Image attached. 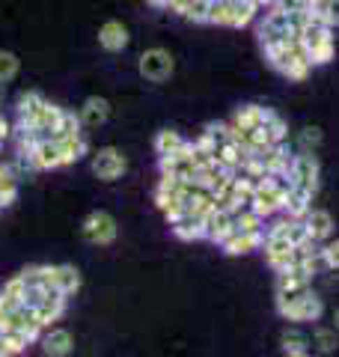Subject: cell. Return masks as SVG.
<instances>
[{"mask_svg":"<svg viewBox=\"0 0 339 357\" xmlns=\"http://www.w3.org/2000/svg\"><path fill=\"white\" fill-rule=\"evenodd\" d=\"M277 312L289 321H319L324 312V301L312 289L298 295H277Z\"/></svg>","mask_w":339,"mask_h":357,"instance_id":"obj_1","label":"cell"},{"mask_svg":"<svg viewBox=\"0 0 339 357\" xmlns=\"http://www.w3.org/2000/svg\"><path fill=\"white\" fill-rule=\"evenodd\" d=\"M137 69H140V75H143L149 84H164L167 77L173 75L176 60H173V54H170L167 48H146V51L140 54Z\"/></svg>","mask_w":339,"mask_h":357,"instance_id":"obj_2","label":"cell"},{"mask_svg":"<svg viewBox=\"0 0 339 357\" xmlns=\"http://www.w3.org/2000/svg\"><path fill=\"white\" fill-rule=\"evenodd\" d=\"M116 220L107 211H93V215H86L84 227H81V236L89 241V244H98V248H105V244H113L116 241Z\"/></svg>","mask_w":339,"mask_h":357,"instance_id":"obj_3","label":"cell"},{"mask_svg":"<svg viewBox=\"0 0 339 357\" xmlns=\"http://www.w3.org/2000/svg\"><path fill=\"white\" fill-rule=\"evenodd\" d=\"M126 170H128V158L116 146H105L93 155V173L101 182H116Z\"/></svg>","mask_w":339,"mask_h":357,"instance_id":"obj_4","label":"cell"},{"mask_svg":"<svg viewBox=\"0 0 339 357\" xmlns=\"http://www.w3.org/2000/svg\"><path fill=\"white\" fill-rule=\"evenodd\" d=\"M319 178H322V167L315 161V155L298 152L295 164H292V182H295V188H303V191H310L315 197V191H319Z\"/></svg>","mask_w":339,"mask_h":357,"instance_id":"obj_5","label":"cell"},{"mask_svg":"<svg viewBox=\"0 0 339 357\" xmlns=\"http://www.w3.org/2000/svg\"><path fill=\"white\" fill-rule=\"evenodd\" d=\"M158 167H161V173L167 176H179V178H194L197 173V161H194V140H188L182 149L173 152V155H161V161H158Z\"/></svg>","mask_w":339,"mask_h":357,"instance_id":"obj_6","label":"cell"},{"mask_svg":"<svg viewBox=\"0 0 339 357\" xmlns=\"http://www.w3.org/2000/svg\"><path fill=\"white\" fill-rule=\"evenodd\" d=\"M262 250H265V262L271 271H286V268L295 265V244L286 241V238H268L265 236V244H262Z\"/></svg>","mask_w":339,"mask_h":357,"instance_id":"obj_7","label":"cell"},{"mask_svg":"<svg viewBox=\"0 0 339 357\" xmlns=\"http://www.w3.org/2000/svg\"><path fill=\"white\" fill-rule=\"evenodd\" d=\"M27 161H30V170H56V167H63L60 143L56 140H39L36 146L30 149Z\"/></svg>","mask_w":339,"mask_h":357,"instance_id":"obj_8","label":"cell"},{"mask_svg":"<svg viewBox=\"0 0 339 357\" xmlns=\"http://www.w3.org/2000/svg\"><path fill=\"white\" fill-rule=\"evenodd\" d=\"M235 232V215L226 208H214L206 218V238L211 244H223Z\"/></svg>","mask_w":339,"mask_h":357,"instance_id":"obj_9","label":"cell"},{"mask_svg":"<svg viewBox=\"0 0 339 357\" xmlns=\"http://www.w3.org/2000/svg\"><path fill=\"white\" fill-rule=\"evenodd\" d=\"M262 161H265L268 176H292L295 152L289 149V140H286V143H277V146H271L268 152H262Z\"/></svg>","mask_w":339,"mask_h":357,"instance_id":"obj_10","label":"cell"},{"mask_svg":"<svg viewBox=\"0 0 339 357\" xmlns=\"http://www.w3.org/2000/svg\"><path fill=\"white\" fill-rule=\"evenodd\" d=\"M128 27L122 24V21H105V24L98 27V45L105 48L107 54H119V51H126V45H128Z\"/></svg>","mask_w":339,"mask_h":357,"instance_id":"obj_11","label":"cell"},{"mask_svg":"<svg viewBox=\"0 0 339 357\" xmlns=\"http://www.w3.org/2000/svg\"><path fill=\"white\" fill-rule=\"evenodd\" d=\"M51 289L60 295H75L81 289V271L75 265H51Z\"/></svg>","mask_w":339,"mask_h":357,"instance_id":"obj_12","label":"cell"},{"mask_svg":"<svg viewBox=\"0 0 339 357\" xmlns=\"http://www.w3.org/2000/svg\"><path fill=\"white\" fill-rule=\"evenodd\" d=\"M262 244H265V232H239L235 229L220 248H223L226 256H244V253H250L256 248H262Z\"/></svg>","mask_w":339,"mask_h":357,"instance_id":"obj_13","label":"cell"},{"mask_svg":"<svg viewBox=\"0 0 339 357\" xmlns=\"http://www.w3.org/2000/svg\"><path fill=\"white\" fill-rule=\"evenodd\" d=\"M303 227H307V232H310V238H312V241H319V244H322V241H327V238L333 236V227H336V223H333V215H331V211L312 208L310 215L303 218Z\"/></svg>","mask_w":339,"mask_h":357,"instance_id":"obj_14","label":"cell"},{"mask_svg":"<svg viewBox=\"0 0 339 357\" xmlns=\"http://www.w3.org/2000/svg\"><path fill=\"white\" fill-rule=\"evenodd\" d=\"M312 283L310 274H303L298 265L286 268V271L277 274V295H298V292H307Z\"/></svg>","mask_w":339,"mask_h":357,"instance_id":"obj_15","label":"cell"},{"mask_svg":"<svg viewBox=\"0 0 339 357\" xmlns=\"http://www.w3.org/2000/svg\"><path fill=\"white\" fill-rule=\"evenodd\" d=\"M75 349V337L66 328H54L42 337V351L48 357H69Z\"/></svg>","mask_w":339,"mask_h":357,"instance_id":"obj_16","label":"cell"},{"mask_svg":"<svg viewBox=\"0 0 339 357\" xmlns=\"http://www.w3.org/2000/svg\"><path fill=\"white\" fill-rule=\"evenodd\" d=\"M77 116H81V122L86 128H98V126H105L107 116H110V105H107V98H101V96H89L84 107L77 110Z\"/></svg>","mask_w":339,"mask_h":357,"instance_id":"obj_17","label":"cell"},{"mask_svg":"<svg viewBox=\"0 0 339 357\" xmlns=\"http://www.w3.org/2000/svg\"><path fill=\"white\" fill-rule=\"evenodd\" d=\"M312 211V194L303 191V188H292L286 203H282V215L292 220H303Z\"/></svg>","mask_w":339,"mask_h":357,"instance_id":"obj_18","label":"cell"},{"mask_svg":"<svg viewBox=\"0 0 339 357\" xmlns=\"http://www.w3.org/2000/svg\"><path fill=\"white\" fill-rule=\"evenodd\" d=\"M170 229H173V236L182 238V241H199V238H206V220L194 218V215H182L176 223H170Z\"/></svg>","mask_w":339,"mask_h":357,"instance_id":"obj_19","label":"cell"},{"mask_svg":"<svg viewBox=\"0 0 339 357\" xmlns=\"http://www.w3.org/2000/svg\"><path fill=\"white\" fill-rule=\"evenodd\" d=\"M33 310H36V316H39L42 325H51V321H56V319L63 316V310H66V295H60V292H54V289H51V292L45 295Z\"/></svg>","mask_w":339,"mask_h":357,"instance_id":"obj_20","label":"cell"},{"mask_svg":"<svg viewBox=\"0 0 339 357\" xmlns=\"http://www.w3.org/2000/svg\"><path fill=\"white\" fill-rule=\"evenodd\" d=\"M265 116H268V107L244 105V107H239V114H235L232 126L241 128V131H253V128H259V126H265Z\"/></svg>","mask_w":339,"mask_h":357,"instance_id":"obj_21","label":"cell"},{"mask_svg":"<svg viewBox=\"0 0 339 357\" xmlns=\"http://www.w3.org/2000/svg\"><path fill=\"white\" fill-rule=\"evenodd\" d=\"M56 143H60V152H63V167L66 164H75V161H81L84 155L89 152V143L84 134H75V137H54Z\"/></svg>","mask_w":339,"mask_h":357,"instance_id":"obj_22","label":"cell"},{"mask_svg":"<svg viewBox=\"0 0 339 357\" xmlns=\"http://www.w3.org/2000/svg\"><path fill=\"white\" fill-rule=\"evenodd\" d=\"M226 6H229V27H247L250 21L256 18V3H250V0H226Z\"/></svg>","mask_w":339,"mask_h":357,"instance_id":"obj_23","label":"cell"},{"mask_svg":"<svg viewBox=\"0 0 339 357\" xmlns=\"http://www.w3.org/2000/svg\"><path fill=\"white\" fill-rule=\"evenodd\" d=\"M42 105H45V98H42L39 93H33V89H30V93H21V96H18V107H15V114H18V128L27 126V122L39 114Z\"/></svg>","mask_w":339,"mask_h":357,"instance_id":"obj_24","label":"cell"},{"mask_svg":"<svg viewBox=\"0 0 339 357\" xmlns=\"http://www.w3.org/2000/svg\"><path fill=\"white\" fill-rule=\"evenodd\" d=\"M185 143L188 140L176 128H164V131H158V137H155V152L158 155H173V152L182 149Z\"/></svg>","mask_w":339,"mask_h":357,"instance_id":"obj_25","label":"cell"},{"mask_svg":"<svg viewBox=\"0 0 339 357\" xmlns=\"http://www.w3.org/2000/svg\"><path fill=\"white\" fill-rule=\"evenodd\" d=\"M15 197H18V182H15L13 167L0 164V206L15 203Z\"/></svg>","mask_w":339,"mask_h":357,"instance_id":"obj_26","label":"cell"},{"mask_svg":"<svg viewBox=\"0 0 339 357\" xmlns=\"http://www.w3.org/2000/svg\"><path fill=\"white\" fill-rule=\"evenodd\" d=\"M235 229L239 232H265V218H259L256 211L247 206L241 211H235Z\"/></svg>","mask_w":339,"mask_h":357,"instance_id":"obj_27","label":"cell"},{"mask_svg":"<svg viewBox=\"0 0 339 357\" xmlns=\"http://www.w3.org/2000/svg\"><path fill=\"white\" fill-rule=\"evenodd\" d=\"M209 6L211 0H188V6L182 9V18L190 24H209Z\"/></svg>","mask_w":339,"mask_h":357,"instance_id":"obj_28","label":"cell"},{"mask_svg":"<svg viewBox=\"0 0 339 357\" xmlns=\"http://www.w3.org/2000/svg\"><path fill=\"white\" fill-rule=\"evenodd\" d=\"M265 128H268V134H271V140H274V143H286L289 140L286 119H282L280 114H274L271 107H268V116H265Z\"/></svg>","mask_w":339,"mask_h":357,"instance_id":"obj_29","label":"cell"},{"mask_svg":"<svg viewBox=\"0 0 339 357\" xmlns=\"http://www.w3.org/2000/svg\"><path fill=\"white\" fill-rule=\"evenodd\" d=\"M315 349L322 354H333L339 349V331L336 328H315Z\"/></svg>","mask_w":339,"mask_h":357,"instance_id":"obj_30","label":"cell"},{"mask_svg":"<svg viewBox=\"0 0 339 357\" xmlns=\"http://www.w3.org/2000/svg\"><path fill=\"white\" fill-rule=\"evenodd\" d=\"M81 116L72 114V110H63V119H60V128H56L54 137H75V134H84L81 131Z\"/></svg>","mask_w":339,"mask_h":357,"instance_id":"obj_31","label":"cell"},{"mask_svg":"<svg viewBox=\"0 0 339 357\" xmlns=\"http://www.w3.org/2000/svg\"><path fill=\"white\" fill-rule=\"evenodd\" d=\"M21 69V63L13 51H0V84H6V81H13V77L18 75Z\"/></svg>","mask_w":339,"mask_h":357,"instance_id":"obj_32","label":"cell"},{"mask_svg":"<svg viewBox=\"0 0 339 357\" xmlns=\"http://www.w3.org/2000/svg\"><path fill=\"white\" fill-rule=\"evenodd\" d=\"M307 337L303 333H298V331H286L282 333V351L286 354H298V351H307Z\"/></svg>","mask_w":339,"mask_h":357,"instance_id":"obj_33","label":"cell"},{"mask_svg":"<svg viewBox=\"0 0 339 357\" xmlns=\"http://www.w3.org/2000/svg\"><path fill=\"white\" fill-rule=\"evenodd\" d=\"M322 143V128H315V126H307V128H301L298 134V146L301 152H312L315 146Z\"/></svg>","mask_w":339,"mask_h":357,"instance_id":"obj_34","label":"cell"},{"mask_svg":"<svg viewBox=\"0 0 339 357\" xmlns=\"http://www.w3.org/2000/svg\"><path fill=\"white\" fill-rule=\"evenodd\" d=\"M322 262H324V268H331V271H339V238L322 244Z\"/></svg>","mask_w":339,"mask_h":357,"instance_id":"obj_35","label":"cell"},{"mask_svg":"<svg viewBox=\"0 0 339 357\" xmlns=\"http://www.w3.org/2000/svg\"><path fill=\"white\" fill-rule=\"evenodd\" d=\"M3 295H9V298H15V301H21L24 304V292H27V283H24V277H13V280H6L3 283V289H0Z\"/></svg>","mask_w":339,"mask_h":357,"instance_id":"obj_36","label":"cell"},{"mask_svg":"<svg viewBox=\"0 0 339 357\" xmlns=\"http://www.w3.org/2000/svg\"><path fill=\"white\" fill-rule=\"evenodd\" d=\"M274 6L277 9H282V13H301V9H307V3L303 0H274Z\"/></svg>","mask_w":339,"mask_h":357,"instance_id":"obj_37","label":"cell"},{"mask_svg":"<svg viewBox=\"0 0 339 357\" xmlns=\"http://www.w3.org/2000/svg\"><path fill=\"white\" fill-rule=\"evenodd\" d=\"M324 15H327V21H331V27H339V0H327Z\"/></svg>","mask_w":339,"mask_h":357,"instance_id":"obj_38","label":"cell"},{"mask_svg":"<svg viewBox=\"0 0 339 357\" xmlns=\"http://www.w3.org/2000/svg\"><path fill=\"white\" fill-rule=\"evenodd\" d=\"M188 6V0H167V6L164 9H170V13H176V15H182V9Z\"/></svg>","mask_w":339,"mask_h":357,"instance_id":"obj_39","label":"cell"},{"mask_svg":"<svg viewBox=\"0 0 339 357\" xmlns=\"http://www.w3.org/2000/svg\"><path fill=\"white\" fill-rule=\"evenodd\" d=\"M9 134H13V128H9V122H6L3 116H0V146H3V140L9 137Z\"/></svg>","mask_w":339,"mask_h":357,"instance_id":"obj_40","label":"cell"},{"mask_svg":"<svg viewBox=\"0 0 339 357\" xmlns=\"http://www.w3.org/2000/svg\"><path fill=\"white\" fill-rule=\"evenodd\" d=\"M303 3H307V9H324L327 0H303Z\"/></svg>","mask_w":339,"mask_h":357,"instance_id":"obj_41","label":"cell"},{"mask_svg":"<svg viewBox=\"0 0 339 357\" xmlns=\"http://www.w3.org/2000/svg\"><path fill=\"white\" fill-rule=\"evenodd\" d=\"M146 3H149V6H158V9H164V6H167V0H146Z\"/></svg>","mask_w":339,"mask_h":357,"instance_id":"obj_42","label":"cell"},{"mask_svg":"<svg viewBox=\"0 0 339 357\" xmlns=\"http://www.w3.org/2000/svg\"><path fill=\"white\" fill-rule=\"evenodd\" d=\"M333 328L339 331V307H336V312H333Z\"/></svg>","mask_w":339,"mask_h":357,"instance_id":"obj_43","label":"cell"},{"mask_svg":"<svg viewBox=\"0 0 339 357\" xmlns=\"http://www.w3.org/2000/svg\"><path fill=\"white\" fill-rule=\"evenodd\" d=\"M286 357H310L307 351H298V354H286Z\"/></svg>","mask_w":339,"mask_h":357,"instance_id":"obj_44","label":"cell"},{"mask_svg":"<svg viewBox=\"0 0 339 357\" xmlns=\"http://www.w3.org/2000/svg\"><path fill=\"white\" fill-rule=\"evenodd\" d=\"M0 208H3V206H0Z\"/></svg>","mask_w":339,"mask_h":357,"instance_id":"obj_45","label":"cell"}]
</instances>
